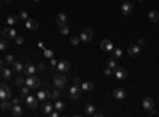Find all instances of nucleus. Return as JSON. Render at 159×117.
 <instances>
[{
    "mask_svg": "<svg viewBox=\"0 0 159 117\" xmlns=\"http://www.w3.org/2000/svg\"><path fill=\"white\" fill-rule=\"evenodd\" d=\"M13 97L11 89L5 84V82H0V100H8Z\"/></svg>",
    "mask_w": 159,
    "mask_h": 117,
    "instance_id": "obj_1",
    "label": "nucleus"
},
{
    "mask_svg": "<svg viewBox=\"0 0 159 117\" xmlns=\"http://www.w3.org/2000/svg\"><path fill=\"white\" fill-rule=\"evenodd\" d=\"M68 95H70L72 100H78L81 97V87H80V84H73L70 87V90H68Z\"/></svg>",
    "mask_w": 159,
    "mask_h": 117,
    "instance_id": "obj_2",
    "label": "nucleus"
},
{
    "mask_svg": "<svg viewBox=\"0 0 159 117\" xmlns=\"http://www.w3.org/2000/svg\"><path fill=\"white\" fill-rule=\"evenodd\" d=\"M26 86H29L30 89H38L40 87V79L37 76H33V74H30V76H27V79H26Z\"/></svg>",
    "mask_w": 159,
    "mask_h": 117,
    "instance_id": "obj_3",
    "label": "nucleus"
},
{
    "mask_svg": "<svg viewBox=\"0 0 159 117\" xmlns=\"http://www.w3.org/2000/svg\"><path fill=\"white\" fill-rule=\"evenodd\" d=\"M54 86H56L57 89H62L67 86V78L64 76V74H57V76H54Z\"/></svg>",
    "mask_w": 159,
    "mask_h": 117,
    "instance_id": "obj_4",
    "label": "nucleus"
},
{
    "mask_svg": "<svg viewBox=\"0 0 159 117\" xmlns=\"http://www.w3.org/2000/svg\"><path fill=\"white\" fill-rule=\"evenodd\" d=\"M24 100H26V105L29 106L30 109H35V108H38V98H37V97H32V95H27V97H26Z\"/></svg>",
    "mask_w": 159,
    "mask_h": 117,
    "instance_id": "obj_5",
    "label": "nucleus"
},
{
    "mask_svg": "<svg viewBox=\"0 0 159 117\" xmlns=\"http://www.w3.org/2000/svg\"><path fill=\"white\" fill-rule=\"evenodd\" d=\"M92 37H94V33H92L91 29H85V30L81 32V35H80V38H81L83 43H88V41H91Z\"/></svg>",
    "mask_w": 159,
    "mask_h": 117,
    "instance_id": "obj_6",
    "label": "nucleus"
},
{
    "mask_svg": "<svg viewBox=\"0 0 159 117\" xmlns=\"http://www.w3.org/2000/svg\"><path fill=\"white\" fill-rule=\"evenodd\" d=\"M113 71H115V76H116V79H118V81H123L124 78L127 76V71H126V68H123V67H116Z\"/></svg>",
    "mask_w": 159,
    "mask_h": 117,
    "instance_id": "obj_7",
    "label": "nucleus"
},
{
    "mask_svg": "<svg viewBox=\"0 0 159 117\" xmlns=\"http://www.w3.org/2000/svg\"><path fill=\"white\" fill-rule=\"evenodd\" d=\"M54 109V105L50 101H43L41 103V114H45V115H50V112Z\"/></svg>",
    "mask_w": 159,
    "mask_h": 117,
    "instance_id": "obj_8",
    "label": "nucleus"
},
{
    "mask_svg": "<svg viewBox=\"0 0 159 117\" xmlns=\"http://www.w3.org/2000/svg\"><path fill=\"white\" fill-rule=\"evenodd\" d=\"M143 109H147V111H151V109H154V100L151 97H147L143 98V103H142Z\"/></svg>",
    "mask_w": 159,
    "mask_h": 117,
    "instance_id": "obj_9",
    "label": "nucleus"
},
{
    "mask_svg": "<svg viewBox=\"0 0 159 117\" xmlns=\"http://www.w3.org/2000/svg\"><path fill=\"white\" fill-rule=\"evenodd\" d=\"M132 11H134V6L130 5L129 2H126V0H124V3L121 5V13H123L124 16H129Z\"/></svg>",
    "mask_w": 159,
    "mask_h": 117,
    "instance_id": "obj_10",
    "label": "nucleus"
},
{
    "mask_svg": "<svg viewBox=\"0 0 159 117\" xmlns=\"http://www.w3.org/2000/svg\"><path fill=\"white\" fill-rule=\"evenodd\" d=\"M100 49L105 52H112L113 51V43L110 40H102L100 41Z\"/></svg>",
    "mask_w": 159,
    "mask_h": 117,
    "instance_id": "obj_11",
    "label": "nucleus"
},
{
    "mask_svg": "<svg viewBox=\"0 0 159 117\" xmlns=\"http://www.w3.org/2000/svg\"><path fill=\"white\" fill-rule=\"evenodd\" d=\"M129 56H132V57H137V56H140V52H142V46L139 44H132V46H129Z\"/></svg>",
    "mask_w": 159,
    "mask_h": 117,
    "instance_id": "obj_12",
    "label": "nucleus"
},
{
    "mask_svg": "<svg viewBox=\"0 0 159 117\" xmlns=\"http://www.w3.org/2000/svg\"><path fill=\"white\" fill-rule=\"evenodd\" d=\"M26 29H27V30H37V29H38V21L29 18V19L26 21Z\"/></svg>",
    "mask_w": 159,
    "mask_h": 117,
    "instance_id": "obj_13",
    "label": "nucleus"
},
{
    "mask_svg": "<svg viewBox=\"0 0 159 117\" xmlns=\"http://www.w3.org/2000/svg\"><path fill=\"white\" fill-rule=\"evenodd\" d=\"M56 68H57L60 73H67L68 68H70V63H68L67 60H60V62H57V67Z\"/></svg>",
    "mask_w": 159,
    "mask_h": 117,
    "instance_id": "obj_14",
    "label": "nucleus"
},
{
    "mask_svg": "<svg viewBox=\"0 0 159 117\" xmlns=\"http://www.w3.org/2000/svg\"><path fill=\"white\" fill-rule=\"evenodd\" d=\"M3 38H6V40H15L16 38V30L13 29V27H10V29H5L3 30Z\"/></svg>",
    "mask_w": 159,
    "mask_h": 117,
    "instance_id": "obj_15",
    "label": "nucleus"
},
{
    "mask_svg": "<svg viewBox=\"0 0 159 117\" xmlns=\"http://www.w3.org/2000/svg\"><path fill=\"white\" fill-rule=\"evenodd\" d=\"M0 76H2V79L3 81H8V79H11V76H13V73H11V70L10 68H0Z\"/></svg>",
    "mask_w": 159,
    "mask_h": 117,
    "instance_id": "obj_16",
    "label": "nucleus"
},
{
    "mask_svg": "<svg viewBox=\"0 0 159 117\" xmlns=\"http://www.w3.org/2000/svg\"><path fill=\"white\" fill-rule=\"evenodd\" d=\"M37 71V65H32V63H26L24 65V73L27 76H30V74H35Z\"/></svg>",
    "mask_w": 159,
    "mask_h": 117,
    "instance_id": "obj_17",
    "label": "nucleus"
},
{
    "mask_svg": "<svg viewBox=\"0 0 159 117\" xmlns=\"http://www.w3.org/2000/svg\"><path fill=\"white\" fill-rule=\"evenodd\" d=\"M113 97L116 100H124V98H126V92H124L123 89H115V90H113Z\"/></svg>",
    "mask_w": 159,
    "mask_h": 117,
    "instance_id": "obj_18",
    "label": "nucleus"
},
{
    "mask_svg": "<svg viewBox=\"0 0 159 117\" xmlns=\"http://www.w3.org/2000/svg\"><path fill=\"white\" fill-rule=\"evenodd\" d=\"M56 24H57V25L67 24V16H65V13H59V15L56 16Z\"/></svg>",
    "mask_w": 159,
    "mask_h": 117,
    "instance_id": "obj_19",
    "label": "nucleus"
},
{
    "mask_svg": "<svg viewBox=\"0 0 159 117\" xmlns=\"http://www.w3.org/2000/svg\"><path fill=\"white\" fill-rule=\"evenodd\" d=\"M11 114L15 115V117H21L24 112H22V108H21L19 105H13V108H11Z\"/></svg>",
    "mask_w": 159,
    "mask_h": 117,
    "instance_id": "obj_20",
    "label": "nucleus"
},
{
    "mask_svg": "<svg viewBox=\"0 0 159 117\" xmlns=\"http://www.w3.org/2000/svg\"><path fill=\"white\" fill-rule=\"evenodd\" d=\"M92 89H94V84H92V82H83V84H81V92H91L92 90Z\"/></svg>",
    "mask_w": 159,
    "mask_h": 117,
    "instance_id": "obj_21",
    "label": "nucleus"
},
{
    "mask_svg": "<svg viewBox=\"0 0 159 117\" xmlns=\"http://www.w3.org/2000/svg\"><path fill=\"white\" fill-rule=\"evenodd\" d=\"M11 108H13V103H10L8 100H2V103H0V109H3V111H10Z\"/></svg>",
    "mask_w": 159,
    "mask_h": 117,
    "instance_id": "obj_22",
    "label": "nucleus"
},
{
    "mask_svg": "<svg viewBox=\"0 0 159 117\" xmlns=\"http://www.w3.org/2000/svg\"><path fill=\"white\" fill-rule=\"evenodd\" d=\"M11 68H13V70H15V71H24V65L21 63L19 60H15V62H13Z\"/></svg>",
    "mask_w": 159,
    "mask_h": 117,
    "instance_id": "obj_23",
    "label": "nucleus"
},
{
    "mask_svg": "<svg viewBox=\"0 0 159 117\" xmlns=\"http://www.w3.org/2000/svg\"><path fill=\"white\" fill-rule=\"evenodd\" d=\"M48 93H50V92H46V90H40V92L37 93V98H38V101H41V103H43V101H46V100H48Z\"/></svg>",
    "mask_w": 159,
    "mask_h": 117,
    "instance_id": "obj_24",
    "label": "nucleus"
},
{
    "mask_svg": "<svg viewBox=\"0 0 159 117\" xmlns=\"http://www.w3.org/2000/svg\"><path fill=\"white\" fill-rule=\"evenodd\" d=\"M148 18H150L151 22H156V21L159 19V13H157L156 10H151V11L148 13Z\"/></svg>",
    "mask_w": 159,
    "mask_h": 117,
    "instance_id": "obj_25",
    "label": "nucleus"
},
{
    "mask_svg": "<svg viewBox=\"0 0 159 117\" xmlns=\"http://www.w3.org/2000/svg\"><path fill=\"white\" fill-rule=\"evenodd\" d=\"M54 109H57V111H64V109H65V103L62 100H56V101H54Z\"/></svg>",
    "mask_w": 159,
    "mask_h": 117,
    "instance_id": "obj_26",
    "label": "nucleus"
},
{
    "mask_svg": "<svg viewBox=\"0 0 159 117\" xmlns=\"http://www.w3.org/2000/svg\"><path fill=\"white\" fill-rule=\"evenodd\" d=\"M48 98H50V100H54V101H56V100H59V98H60V92H59V90L50 92V93H48Z\"/></svg>",
    "mask_w": 159,
    "mask_h": 117,
    "instance_id": "obj_27",
    "label": "nucleus"
},
{
    "mask_svg": "<svg viewBox=\"0 0 159 117\" xmlns=\"http://www.w3.org/2000/svg\"><path fill=\"white\" fill-rule=\"evenodd\" d=\"M94 112H95V108H94L92 105H86L85 114H86V115H94Z\"/></svg>",
    "mask_w": 159,
    "mask_h": 117,
    "instance_id": "obj_28",
    "label": "nucleus"
},
{
    "mask_svg": "<svg viewBox=\"0 0 159 117\" xmlns=\"http://www.w3.org/2000/svg\"><path fill=\"white\" fill-rule=\"evenodd\" d=\"M116 67H118V65H116V60H115V57L108 59V62H107V68H110V70H115Z\"/></svg>",
    "mask_w": 159,
    "mask_h": 117,
    "instance_id": "obj_29",
    "label": "nucleus"
},
{
    "mask_svg": "<svg viewBox=\"0 0 159 117\" xmlns=\"http://www.w3.org/2000/svg\"><path fill=\"white\" fill-rule=\"evenodd\" d=\"M29 86H22V87H21V90H19V93H21V97H22V98H26L27 97V95H29Z\"/></svg>",
    "mask_w": 159,
    "mask_h": 117,
    "instance_id": "obj_30",
    "label": "nucleus"
},
{
    "mask_svg": "<svg viewBox=\"0 0 159 117\" xmlns=\"http://www.w3.org/2000/svg\"><path fill=\"white\" fill-rule=\"evenodd\" d=\"M19 21V16H16V15H11V16H8V24L10 25H15L16 22Z\"/></svg>",
    "mask_w": 159,
    "mask_h": 117,
    "instance_id": "obj_31",
    "label": "nucleus"
},
{
    "mask_svg": "<svg viewBox=\"0 0 159 117\" xmlns=\"http://www.w3.org/2000/svg\"><path fill=\"white\" fill-rule=\"evenodd\" d=\"M59 32L62 33V35H67V33L70 32V29H68L67 24H64V25H59Z\"/></svg>",
    "mask_w": 159,
    "mask_h": 117,
    "instance_id": "obj_32",
    "label": "nucleus"
},
{
    "mask_svg": "<svg viewBox=\"0 0 159 117\" xmlns=\"http://www.w3.org/2000/svg\"><path fill=\"white\" fill-rule=\"evenodd\" d=\"M3 62H5V65L11 67V65H13V62H15V57H13L11 54H10V56H6V57H5V60H3Z\"/></svg>",
    "mask_w": 159,
    "mask_h": 117,
    "instance_id": "obj_33",
    "label": "nucleus"
},
{
    "mask_svg": "<svg viewBox=\"0 0 159 117\" xmlns=\"http://www.w3.org/2000/svg\"><path fill=\"white\" fill-rule=\"evenodd\" d=\"M112 52H113V57H115V59H119V57L123 56V49H119V47H118V49H115V47H113Z\"/></svg>",
    "mask_w": 159,
    "mask_h": 117,
    "instance_id": "obj_34",
    "label": "nucleus"
},
{
    "mask_svg": "<svg viewBox=\"0 0 159 117\" xmlns=\"http://www.w3.org/2000/svg\"><path fill=\"white\" fill-rule=\"evenodd\" d=\"M8 47V43H6V38H0V51H3Z\"/></svg>",
    "mask_w": 159,
    "mask_h": 117,
    "instance_id": "obj_35",
    "label": "nucleus"
},
{
    "mask_svg": "<svg viewBox=\"0 0 159 117\" xmlns=\"http://www.w3.org/2000/svg\"><path fill=\"white\" fill-rule=\"evenodd\" d=\"M80 41H81V38H80V37H77V35H75V37H72V38H70V43H72L73 46L80 44Z\"/></svg>",
    "mask_w": 159,
    "mask_h": 117,
    "instance_id": "obj_36",
    "label": "nucleus"
},
{
    "mask_svg": "<svg viewBox=\"0 0 159 117\" xmlns=\"http://www.w3.org/2000/svg\"><path fill=\"white\" fill-rule=\"evenodd\" d=\"M18 16H19V19H22V21H24V22H26V21H27V19H29V15H27V13H26V11H21V13H19V15H18Z\"/></svg>",
    "mask_w": 159,
    "mask_h": 117,
    "instance_id": "obj_37",
    "label": "nucleus"
},
{
    "mask_svg": "<svg viewBox=\"0 0 159 117\" xmlns=\"http://www.w3.org/2000/svg\"><path fill=\"white\" fill-rule=\"evenodd\" d=\"M15 82H16V86H18V87H22V86L26 84V79H22V78H16Z\"/></svg>",
    "mask_w": 159,
    "mask_h": 117,
    "instance_id": "obj_38",
    "label": "nucleus"
},
{
    "mask_svg": "<svg viewBox=\"0 0 159 117\" xmlns=\"http://www.w3.org/2000/svg\"><path fill=\"white\" fill-rule=\"evenodd\" d=\"M21 101H22V97H13V105H21Z\"/></svg>",
    "mask_w": 159,
    "mask_h": 117,
    "instance_id": "obj_39",
    "label": "nucleus"
},
{
    "mask_svg": "<svg viewBox=\"0 0 159 117\" xmlns=\"http://www.w3.org/2000/svg\"><path fill=\"white\" fill-rule=\"evenodd\" d=\"M15 41H16V44H22V43H24V38H22V37H19V35H16Z\"/></svg>",
    "mask_w": 159,
    "mask_h": 117,
    "instance_id": "obj_40",
    "label": "nucleus"
},
{
    "mask_svg": "<svg viewBox=\"0 0 159 117\" xmlns=\"http://www.w3.org/2000/svg\"><path fill=\"white\" fill-rule=\"evenodd\" d=\"M112 71H113V70H110V68L105 67V70H103V74H105V76H110V74H112Z\"/></svg>",
    "mask_w": 159,
    "mask_h": 117,
    "instance_id": "obj_41",
    "label": "nucleus"
},
{
    "mask_svg": "<svg viewBox=\"0 0 159 117\" xmlns=\"http://www.w3.org/2000/svg\"><path fill=\"white\" fill-rule=\"evenodd\" d=\"M45 70V63H38L37 65V71H43Z\"/></svg>",
    "mask_w": 159,
    "mask_h": 117,
    "instance_id": "obj_42",
    "label": "nucleus"
},
{
    "mask_svg": "<svg viewBox=\"0 0 159 117\" xmlns=\"http://www.w3.org/2000/svg\"><path fill=\"white\" fill-rule=\"evenodd\" d=\"M45 56H46V57H50V59H51V57H53V52H51L50 49H46V51H45Z\"/></svg>",
    "mask_w": 159,
    "mask_h": 117,
    "instance_id": "obj_43",
    "label": "nucleus"
},
{
    "mask_svg": "<svg viewBox=\"0 0 159 117\" xmlns=\"http://www.w3.org/2000/svg\"><path fill=\"white\" fill-rule=\"evenodd\" d=\"M51 65H53L54 68L57 67V60H56V59H53V57H51Z\"/></svg>",
    "mask_w": 159,
    "mask_h": 117,
    "instance_id": "obj_44",
    "label": "nucleus"
},
{
    "mask_svg": "<svg viewBox=\"0 0 159 117\" xmlns=\"http://www.w3.org/2000/svg\"><path fill=\"white\" fill-rule=\"evenodd\" d=\"M137 44H139V46H143V44H145V40H143V38H139V41H137Z\"/></svg>",
    "mask_w": 159,
    "mask_h": 117,
    "instance_id": "obj_45",
    "label": "nucleus"
},
{
    "mask_svg": "<svg viewBox=\"0 0 159 117\" xmlns=\"http://www.w3.org/2000/svg\"><path fill=\"white\" fill-rule=\"evenodd\" d=\"M5 2H6V3H13L15 0H5Z\"/></svg>",
    "mask_w": 159,
    "mask_h": 117,
    "instance_id": "obj_46",
    "label": "nucleus"
},
{
    "mask_svg": "<svg viewBox=\"0 0 159 117\" xmlns=\"http://www.w3.org/2000/svg\"><path fill=\"white\" fill-rule=\"evenodd\" d=\"M2 67H3V60H2V59H0V68H2Z\"/></svg>",
    "mask_w": 159,
    "mask_h": 117,
    "instance_id": "obj_47",
    "label": "nucleus"
},
{
    "mask_svg": "<svg viewBox=\"0 0 159 117\" xmlns=\"http://www.w3.org/2000/svg\"><path fill=\"white\" fill-rule=\"evenodd\" d=\"M33 2H40V0H33Z\"/></svg>",
    "mask_w": 159,
    "mask_h": 117,
    "instance_id": "obj_48",
    "label": "nucleus"
},
{
    "mask_svg": "<svg viewBox=\"0 0 159 117\" xmlns=\"http://www.w3.org/2000/svg\"><path fill=\"white\" fill-rule=\"evenodd\" d=\"M139 2H143V0H139Z\"/></svg>",
    "mask_w": 159,
    "mask_h": 117,
    "instance_id": "obj_49",
    "label": "nucleus"
},
{
    "mask_svg": "<svg viewBox=\"0 0 159 117\" xmlns=\"http://www.w3.org/2000/svg\"><path fill=\"white\" fill-rule=\"evenodd\" d=\"M0 2H2V0H0Z\"/></svg>",
    "mask_w": 159,
    "mask_h": 117,
    "instance_id": "obj_50",
    "label": "nucleus"
}]
</instances>
